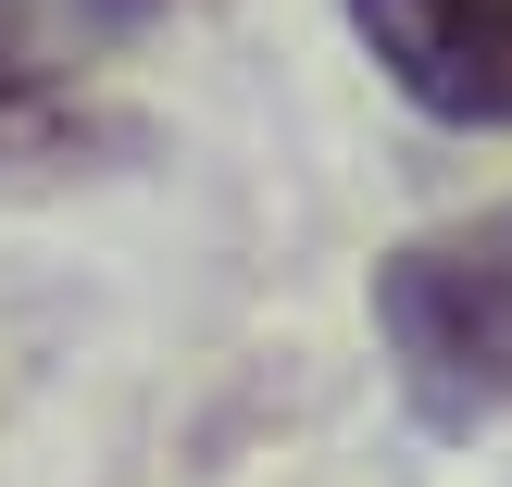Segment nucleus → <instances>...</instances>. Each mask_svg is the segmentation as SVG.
<instances>
[{"label": "nucleus", "mask_w": 512, "mask_h": 487, "mask_svg": "<svg viewBox=\"0 0 512 487\" xmlns=\"http://www.w3.org/2000/svg\"><path fill=\"white\" fill-rule=\"evenodd\" d=\"M375 350H388L413 425H438V438L512 425V200L425 225L375 263Z\"/></svg>", "instance_id": "obj_1"}, {"label": "nucleus", "mask_w": 512, "mask_h": 487, "mask_svg": "<svg viewBox=\"0 0 512 487\" xmlns=\"http://www.w3.org/2000/svg\"><path fill=\"white\" fill-rule=\"evenodd\" d=\"M338 13L425 125L512 138V0H338Z\"/></svg>", "instance_id": "obj_2"}, {"label": "nucleus", "mask_w": 512, "mask_h": 487, "mask_svg": "<svg viewBox=\"0 0 512 487\" xmlns=\"http://www.w3.org/2000/svg\"><path fill=\"white\" fill-rule=\"evenodd\" d=\"M100 150H125V125L100 113L38 38H0V188H63Z\"/></svg>", "instance_id": "obj_3"}, {"label": "nucleus", "mask_w": 512, "mask_h": 487, "mask_svg": "<svg viewBox=\"0 0 512 487\" xmlns=\"http://www.w3.org/2000/svg\"><path fill=\"white\" fill-rule=\"evenodd\" d=\"M0 13H25L38 38H125V25H150L163 0H0Z\"/></svg>", "instance_id": "obj_4"}]
</instances>
